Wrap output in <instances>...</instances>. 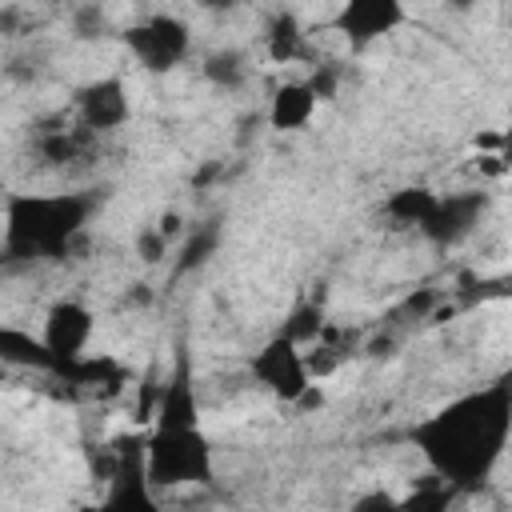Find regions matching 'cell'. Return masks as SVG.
Segmentation results:
<instances>
[{
    "label": "cell",
    "mask_w": 512,
    "mask_h": 512,
    "mask_svg": "<svg viewBox=\"0 0 512 512\" xmlns=\"http://www.w3.org/2000/svg\"><path fill=\"white\" fill-rule=\"evenodd\" d=\"M512 436V388L488 384L464 392L412 428V444L444 484H476L500 460Z\"/></svg>",
    "instance_id": "obj_1"
},
{
    "label": "cell",
    "mask_w": 512,
    "mask_h": 512,
    "mask_svg": "<svg viewBox=\"0 0 512 512\" xmlns=\"http://www.w3.org/2000/svg\"><path fill=\"white\" fill-rule=\"evenodd\" d=\"M92 208L84 192H12L4 200V260H64Z\"/></svg>",
    "instance_id": "obj_2"
},
{
    "label": "cell",
    "mask_w": 512,
    "mask_h": 512,
    "mask_svg": "<svg viewBox=\"0 0 512 512\" xmlns=\"http://www.w3.org/2000/svg\"><path fill=\"white\" fill-rule=\"evenodd\" d=\"M216 456L212 440L200 432V424H152L144 436V480L148 488H192L212 484Z\"/></svg>",
    "instance_id": "obj_3"
},
{
    "label": "cell",
    "mask_w": 512,
    "mask_h": 512,
    "mask_svg": "<svg viewBox=\"0 0 512 512\" xmlns=\"http://www.w3.org/2000/svg\"><path fill=\"white\" fill-rule=\"evenodd\" d=\"M120 40H124L128 56H132L144 72H172V68H180V64L188 60V52H192V32H188V24H184L180 16H172V12H152V16L136 20V24H128V28L120 32Z\"/></svg>",
    "instance_id": "obj_4"
},
{
    "label": "cell",
    "mask_w": 512,
    "mask_h": 512,
    "mask_svg": "<svg viewBox=\"0 0 512 512\" xmlns=\"http://www.w3.org/2000/svg\"><path fill=\"white\" fill-rule=\"evenodd\" d=\"M252 380L280 404H300L304 392L316 384L304 364V348L296 340H288L284 332H276L272 340L260 344V352L252 356Z\"/></svg>",
    "instance_id": "obj_5"
},
{
    "label": "cell",
    "mask_w": 512,
    "mask_h": 512,
    "mask_svg": "<svg viewBox=\"0 0 512 512\" xmlns=\"http://www.w3.org/2000/svg\"><path fill=\"white\" fill-rule=\"evenodd\" d=\"M96 336V312L84 304V300H56L48 312H44V324H40V340L48 344V352L56 356L60 364V376L88 356V344Z\"/></svg>",
    "instance_id": "obj_6"
},
{
    "label": "cell",
    "mask_w": 512,
    "mask_h": 512,
    "mask_svg": "<svg viewBox=\"0 0 512 512\" xmlns=\"http://www.w3.org/2000/svg\"><path fill=\"white\" fill-rule=\"evenodd\" d=\"M332 24L344 40L364 48V44H376L408 24V4L404 0H340Z\"/></svg>",
    "instance_id": "obj_7"
},
{
    "label": "cell",
    "mask_w": 512,
    "mask_h": 512,
    "mask_svg": "<svg viewBox=\"0 0 512 512\" xmlns=\"http://www.w3.org/2000/svg\"><path fill=\"white\" fill-rule=\"evenodd\" d=\"M128 116H132V100L124 76H96L84 88H76V120L92 136L124 128Z\"/></svg>",
    "instance_id": "obj_8"
},
{
    "label": "cell",
    "mask_w": 512,
    "mask_h": 512,
    "mask_svg": "<svg viewBox=\"0 0 512 512\" xmlns=\"http://www.w3.org/2000/svg\"><path fill=\"white\" fill-rule=\"evenodd\" d=\"M480 212H484V196L480 192H448V196L436 200V208L420 224V232L432 244H456L480 224Z\"/></svg>",
    "instance_id": "obj_9"
},
{
    "label": "cell",
    "mask_w": 512,
    "mask_h": 512,
    "mask_svg": "<svg viewBox=\"0 0 512 512\" xmlns=\"http://www.w3.org/2000/svg\"><path fill=\"white\" fill-rule=\"evenodd\" d=\"M0 368L60 376V364H56V356L48 352V344L40 340V332H28V328L4 324V320H0Z\"/></svg>",
    "instance_id": "obj_10"
},
{
    "label": "cell",
    "mask_w": 512,
    "mask_h": 512,
    "mask_svg": "<svg viewBox=\"0 0 512 512\" xmlns=\"http://www.w3.org/2000/svg\"><path fill=\"white\" fill-rule=\"evenodd\" d=\"M316 108H320V100L308 88V80H284L268 100V124L276 132H300L312 124Z\"/></svg>",
    "instance_id": "obj_11"
},
{
    "label": "cell",
    "mask_w": 512,
    "mask_h": 512,
    "mask_svg": "<svg viewBox=\"0 0 512 512\" xmlns=\"http://www.w3.org/2000/svg\"><path fill=\"white\" fill-rule=\"evenodd\" d=\"M152 424H200V404L188 368L180 364L168 384H156V404H152Z\"/></svg>",
    "instance_id": "obj_12"
},
{
    "label": "cell",
    "mask_w": 512,
    "mask_h": 512,
    "mask_svg": "<svg viewBox=\"0 0 512 512\" xmlns=\"http://www.w3.org/2000/svg\"><path fill=\"white\" fill-rule=\"evenodd\" d=\"M264 52L272 64H296L308 56V32L292 12H276L264 32Z\"/></svg>",
    "instance_id": "obj_13"
},
{
    "label": "cell",
    "mask_w": 512,
    "mask_h": 512,
    "mask_svg": "<svg viewBox=\"0 0 512 512\" xmlns=\"http://www.w3.org/2000/svg\"><path fill=\"white\" fill-rule=\"evenodd\" d=\"M436 200H440V192H432V188H424V184H408V188H396V192L384 200V216L396 220L400 228H420V224L432 216Z\"/></svg>",
    "instance_id": "obj_14"
},
{
    "label": "cell",
    "mask_w": 512,
    "mask_h": 512,
    "mask_svg": "<svg viewBox=\"0 0 512 512\" xmlns=\"http://www.w3.org/2000/svg\"><path fill=\"white\" fill-rule=\"evenodd\" d=\"M200 68H204V80L216 84V88H224V92H236V88H244V80H248V60H244L236 48H216V52H208Z\"/></svg>",
    "instance_id": "obj_15"
},
{
    "label": "cell",
    "mask_w": 512,
    "mask_h": 512,
    "mask_svg": "<svg viewBox=\"0 0 512 512\" xmlns=\"http://www.w3.org/2000/svg\"><path fill=\"white\" fill-rule=\"evenodd\" d=\"M92 132L88 128H52L44 140H40V156L48 164H68V160H80L84 148H88Z\"/></svg>",
    "instance_id": "obj_16"
},
{
    "label": "cell",
    "mask_w": 512,
    "mask_h": 512,
    "mask_svg": "<svg viewBox=\"0 0 512 512\" xmlns=\"http://www.w3.org/2000/svg\"><path fill=\"white\" fill-rule=\"evenodd\" d=\"M216 244H220V228H216V224H200V228H192V232L184 236V252H180L176 276L188 272V268H200V264L216 252Z\"/></svg>",
    "instance_id": "obj_17"
},
{
    "label": "cell",
    "mask_w": 512,
    "mask_h": 512,
    "mask_svg": "<svg viewBox=\"0 0 512 512\" xmlns=\"http://www.w3.org/2000/svg\"><path fill=\"white\" fill-rule=\"evenodd\" d=\"M280 332H284L288 340H296L300 348H308V344L324 332V312H320V304H296Z\"/></svg>",
    "instance_id": "obj_18"
},
{
    "label": "cell",
    "mask_w": 512,
    "mask_h": 512,
    "mask_svg": "<svg viewBox=\"0 0 512 512\" xmlns=\"http://www.w3.org/2000/svg\"><path fill=\"white\" fill-rule=\"evenodd\" d=\"M104 28H108V16H104L100 4H76V12H72V32H76L80 40H96V36H104Z\"/></svg>",
    "instance_id": "obj_19"
},
{
    "label": "cell",
    "mask_w": 512,
    "mask_h": 512,
    "mask_svg": "<svg viewBox=\"0 0 512 512\" xmlns=\"http://www.w3.org/2000/svg\"><path fill=\"white\" fill-rule=\"evenodd\" d=\"M136 256L144 260V264H160L164 256H168V236L152 224V228H140L136 232Z\"/></svg>",
    "instance_id": "obj_20"
},
{
    "label": "cell",
    "mask_w": 512,
    "mask_h": 512,
    "mask_svg": "<svg viewBox=\"0 0 512 512\" xmlns=\"http://www.w3.org/2000/svg\"><path fill=\"white\" fill-rule=\"evenodd\" d=\"M308 88L316 92V100H332L336 88H340V72H336L332 64H316L312 76H308Z\"/></svg>",
    "instance_id": "obj_21"
},
{
    "label": "cell",
    "mask_w": 512,
    "mask_h": 512,
    "mask_svg": "<svg viewBox=\"0 0 512 512\" xmlns=\"http://www.w3.org/2000/svg\"><path fill=\"white\" fill-rule=\"evenodd\" d=\"M200 12H216V16H224V12H232V8H240V0H192Z\"/></svg>",
    "instance_id": "obj_22"
},
{
    "label": "cell",
    "mask_w": 512,
    "mask_h": 512,
    "mask_svg": "<svg viewBox=\"0 0 512 512\" xmlns=\"http://www.w3.org/2000/svg\"><path fill=\"white\" fill-rule=\"evenodd\" d=\"M156 228H160V232H164V236H168V240H172V236H176V232H180V216H176V212H168V216H164V220H160V224H156Z\"/></svg>",
    "instance_id": "obj_23"
},
{
    "label": "cell",
    "mask_w": 512,
    "mask_h": 512,
    "mask_svg": "<svg viewBox=\"0 0 512 512\" xmlns=\"http://www.w3.org/2000/svg\"><path fill=\"white\" fill-rule=\"evenodd\" d=\"M480 0H444V8H452V12H472Z\"/></svg>",
    "instance_id": "obj_24"
}]
</instances>
